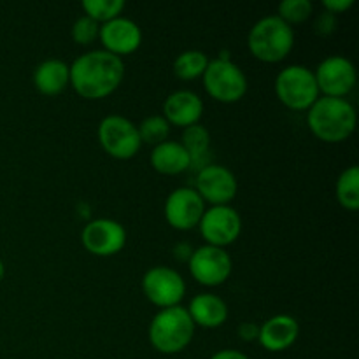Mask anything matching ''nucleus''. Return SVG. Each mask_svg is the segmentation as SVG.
I'll return each mask as SVG.
<instances>
[{
	"label": "nucleus",
	"instance_id": "cd10ccee",
	"mask_svg": "<svg viewBox=\"0 0 359 359\" xmlns=\"http://www.w3.org/2000/svg\"><path fill=\"white\" fill-rule=\"evenodd\" d=\"M337 27H339V16L328 13V11H323L314 21V32L319 37H330L332 34H335Z\"/></svg>",
	"mask_w": 359,
	"mask_h": 359
},
{
	"label": "nucleus",
	"instance_id": "b1692460",
	"mask_svg": "<svg viewBox=\"0 0 359 359\" xmlns=\"http://www.w3.org/2000/svg\"><path fill=\"white\" fill-rule=\"evenodd\" d=\"M125 7V0H84L83 2L84 16L91 18L100 25L123 16Z\"/></svg>",
	"mask_w": 359,
	"mask_h": 359
},
{
	"label": "nucleus",
	"instance_id": "f3484780",
	"mask_svg": "<svg viewBox=\"0 0 359 359\" xmlns=\"http://www.w3.org/2000/svg\"><path fill=\"white\" fill-rule=\"evenodd\" d=\"M300 335V325L293 316L277 314L259 325L258 342L269 353H283L294 346Z\"/></svg>",
	"mask_w": 359,
	"mask_h": 359
},
{
	"label": "nucleus",
	"instance_id": "c85d7f7f",
	"mask_svg": "<svg viewBox=\"0 0 359 359\" xmlns=\"http://www.w3.org/2000/svg\"><path fill=\"white\" fill-rule=\"evenodd\" d=\"M323 7H325V11H328V13L339 16V14H344L347 13V11L353 9L354 0H325V2H323Z\"/></svg>",
	"mask_w": 359,
	"mask_h": 359
},
{
	"label": "nucleus",
	"instance_id": "f257e3e1",
	"mask_svg": "<svg viewBox=\"0 0 359 359\" xmlns=\"http://www.w3.org/2000/svg\"><path fill=\"white\" fill-rule=\"evenodd\" d=\"M125 79V63L121 58L95 49L76 58L70 65V86L81 98L102 100L114 93Z\"/></svg>",
	"mask_w": 359,
	"mask_h": 359
},
{
	"label": "nucleus",
	"instance_id": "f03ea898",
	"mask_svg": "<svg viewBox=\"0 0 359 359\" xmlns=\"http://www.w3.org/2000/svg\"><path fill=\"white\" fill-rule=\"evenodd\" d=\"M312 135L326 144H340L356 130V109L347 98L319 97L307 111Z\"/></svg>",
	"mask_w": 359,
	"mask_h": 359
},
{
	"label": "nucleus",
	"instance_id": "1a4fd4ad",
	"mask_svg": "<svg viewBox=\"0 0 359 359\" xmlns=\"http://www.w3.org/2000/svg\"><path fill=\"white\" fill-rule=\"evenodd\" d=\"M142 293L160 311L177 307L186 294V283L177 270L156 265L144 273Z\"/></svg>",
	"mask_w": 359,
	"mask_h": 359
},
{
	"label": "nucleus",
	"instance_id": "9d476101",
	"mask_svg": "<svg viewBox=\"0 0 359 359\" xmlns=\"http://www.w3.org/2000/svg\"><path fill=\"white\" fill-rule=\"evenodd\" d=\"M314 76L323 97L346 98L358 83L356 67L342 55L326 56L314 70Z\"/></svg>",
	"mask_w": 359,
	"mask_h": 359
},
{
	"label": "nucleus",
	"instance_id": "4468645a",
	"mask_svg": "<svg viewBox=\"0 0 359 359\" xmlns=\"http://www.w3.org/2000/svg\"><path fill=\"white\" fill-rule=\"evenodd\" d=\"M165 219L174 230L189 231L198 226L203 212H205V202L200 198L195 188H182L174 189L165 200Z\"/></svg>",
	"mask_w": 359,
	"mask_h": 359
},
{
	"label": "nucleus",
	"instance_id": "dca6fc26",
	"mask_svg": "<svg viewBox=\"0 0 359 359\" xmlns=\"http://www.w3.org/2000/svg\"><path fill=\"white\" fill-rule=\"evenodd\" d=\"M163 116L170 126L188 128L198 125L203 116V100L191 90H177L163 102Z\"/></svg>",
	"mask_w": 359,
	"mask_h": 359
},
{
	"label": "nucleus",
	"instance_id": "393cba45",
	"mask_svg": "<svg viewBox=\"0 0 359 359\" xmlns=\"http://www.w3.org/2000/svg\"><path fill=\"white\" fill-rule=\"evenodd\" d=\"M137 130H139L140 142L149 144L153 147L168 140V135H170V125H168V121L161 114H154L142 119V123L137 126Z\"/></svg>",
	"mask_w": 359,
	"mask_h": 359
},
{
	"label": "nucleus",
	"instance_id": "7c9ffc66",
	"mask_svg": "<svg viewBox=\"0 0 359 359\" xmlns=\"http://www.w3.org/2000/svg\"><path fill=\"white\" fill-rule=\"evenodd\" d=\"M193 251H195V249H193L188 242H177V244L174 245V258L177 259V262L188 263Z\"/></svg>",
	"mask_w": 359,
	"mask_h": 359
},
{
	"label": "nucleus",
	"instance_id": "4be33fe9",
	"mask_svg": "<svg viewBox=\"0 0 359 359\" xmlns=\"http://www.w3.org/2000/svg\"><path fill=\"white\" fill-rule=\"evenodd\" d=\"M209 62V56L203 51H200V49H188V51H182L174 60V74L181 81H195L203 76Z\"/></svg>",
	"mask_w": 359,
	"mask_h": 359
},
{
	"label": "nucleus",
	"instance_id": "a211bd4d",
	"mask_svg": "<svg viewBox=\"0 0 359 359\" xmlns=\"http://www.w3.org/2000/svg\"><path fill=\"white\" fill-rule=\"evenodd\" d=\"M193 325L205 330L219 328L228 319V305L221 297L214 293H200L189 302L186 309Z\"/></svg>",
	"mask_w": 359,
	"mask_h": 359
},
{
	"label": "nucleus",
	"instance_id": "2f4dec72",
	"mask_svg": "<svg viewBox=\"0 0 359 359\" xmlns=\"http://www.w3.org/2000/svg\"><path fill=\"white\" fill-rule=\"evenodd\" d=\"M210 359H251L248 354L241 353V351H235V349H223V351H217L216 354H212Z\"/></svg>",
	"mask_w": 359,
	"mask_h": 359
},
{
	"label": "nucleus",
	"instance_id": "6e6552de",
	"mask_svg": "<svg viewBox=\"0 0 359 359\" xmlns=\"http://www.w3.org/2000/svg\"><path fill=\"white\" fill-rule=\"evenodd\" d=\"M188 269L196 283L205 287H216L230 279L233 262L226 249L205 244L193 251Z\"/></svg>",
	"mask_w": 359,
	"mask_h": 359
},
{
	"label": "nucleus",
	"instance_id": "bb28decb",
	"mask_svg": "<svg viewBox=\"0 0 359 359\" xmlns=\"http://www.w3.org/2000/svg\"><path fill=\"white\" fill-rule=\"evenodd\" d=\"M72 41L79 46H88L95 42L100 34V23L88 16H79L72 25Z\"/></svg>",
	"mask_w": 359,
	"mask_h": 359
},
{
	"label": "nucleus",
	"instance_id": "2eb2a0df",
	"mask_svg": "<svg viewBox=\"0 0 359 359\" xmlns=\"http://www.w3.org/2000/svg\"><path fill=\"white\" fill-rule=\"evenodd\" d=\"M102 49L111 55L121 56L132 55L142 44V30L133 20L125 16H118L107 23L100 25L98 34Z\"/></svg>",
	"mask_w": 359,
	"mask_h": 359
},
{
	"label": "nucleus",
	"instance_id": "412c9836",
	"mask_svg": "<svg viewBox=\"0 0 359 359\" xmlns=\"http://www.w3.org/2000/svg\"><path fill=\"white\" fill-rule=\"evenodd\" d=\"M181 144L186 149V153L189 154V158H191V168L200 170V168L210 165V133L205 126L198 123V125L184 128Z\"/></svg>",
	"mask_w": 359,
	"mask_h": 359
},
{
	"label": "nucleus",
	"instance_id": "473e14b6",
	"mask_svg": "<svg viewBox=\"0 0 359 359\" xmlns=\"http://www.w3.org/2000/svg\"><path fill=\"white\" fill-rule=\"evenodd\" d=\"M4 277H6V265H4V262L0 259V283H2Z\"/></svg>",
	"mask_w": 359,
	"mask_h": 359
},
{
	"label": "nucleus",
	"instance_id": "9b49d317",
	"mask_svg": "<svg viewBox=\"0 0 359 359\" xmlns=\"http://www.w3.org/2000/svg\"><path fill=\"white\" fill-rule=\"evenodd\" d=\"M207 245L226 248L242 233V217L231 205H214L205 209L198 226Z\"/></svg>",
	"mask_w": 359,
	"mask_h": 359
},
{
	"label": "nucleus",
	"instance_id": "aec40b11",
	"mask_svg": "<svg viewBox=\"0 0 359 359\" xmlns=\"http://www.w3.org/2000/svg\"><path fill=\"white\" fill-rule=\"evenodd\" d=\"M151 167L161 175H179L191 168V158L181 142L165 140L151 151Z\"/></svg>",
	"mask_w": 359,
	"mask_h": 359
},
{
	"label": "nucleus",
	"instance_id": "f8f14e48",
	"mask_svg": "<svg viewBox=\"0 0 359 359\" xmlns=\"http://www.w3.org/2000/svg\"><path fill=\"white\" fill-rule=\"evenodd\" d=\"M83 248L90 255L109 258L121 252L126 245V230L121 223L109 217H98L84 224L81 231Z\"/></svg>",
	"mask_w": 359,
	"mask_h": 359
},
{
	"label": "nucleus",
	"instance_id": "423d86ee",
	"mask_svg": "<svg viewBox=\"0 0 359 359\" xmlns=\"http://www.w3.org/2000/svg\"><path fill=\"white\" fill-rule=\"evenodd\" d=\"M202 79L207 95L221 104H235L248 93V77L230 58L210 60Z\"/></svg>",
	"mask_w": 359,
	"mask_h": 359
},
{
	"label": "nucleus",
	"instance_id": "7ed1b4c3",
	"mask_svg": "<svg viewBox=\"0 0 359 359\" xmlns=\"http://www.w3.org/2000/svg\"><path fill=\"white\" fill-rule=\"evenodd\" d=\"M248 48L256 60L263 63H279L290 56L294 48L293 27L284 23L277 14L263 16L248 34Z\"/></svg>",
	"mask_w": 359,
	"mask_h": 359
},
{
	"label": "nucleus",
	"instance_id": "a878e982",
	"mask_svg": "<svg viewBox=\"0 0 359 359\" xmlns=\"http://www.w3.org/2000/svg\"><path fill=\"white\" fill-rule=\"evenodd\" d=\"M314 13V4L311 0H283L277 7V16L290 27L307 21Z\"/></svg>",
	"mask_w": 359,
	"mask_h": 359
},
{
	"label": "nucleus",
	"instance_id": "6ab92c4d",
	"mask_svg": "<svg viewBox=\"0 0 359 359\" xmlns=\"http://www.w3.org/2000/svg\"><path fill=\"white\" fill-rule=\"evenodd\" d=\"M70 84V65L60 58H48L34 70V86L46 97H56Z\"/></svg>",
	"mask_w": 359,
	"mask_h": 359
},
{
	"label": "nucleus",
	"instance_id": "ddd939ff",
	"mask_svg": "<svg viewBox=\"0 0 359 359\" xmlns=\"http://www.w3.org/2000/svg\"><path fill=\"white\" fill-rule=\"evenodd\" d=\"M195 191L210 205H230L238 191L237 177L224 165L210 163L196 172Z\"/></svg>",
	"mask_w": 359,
	"mask_h": 359
},
{
	"label": "nucleus",
	"instance_id": "c756f323",
	"mask_svg": "<svg viewBox=\"0 0 359 359\" xmlns=\"http://www.w3.org/2000/svg\"><path fill=\"white\" fill-rule=\"evenodd\" d=\"M238 337H241V340H244V342H255V340H258V335H259V325L258 323H242L241 326H238L237 330Z\"/></svg>",
	"mask_w": 359,
	"mask_h": 359
},
{
	"label": "nucleus",
	"instance_id": "0eeeda50",
	"mask_svg": "<svg viewBox=\"0 0 359 359\" xmlns=\"http://www.w3.org/2000/svg\"><path fill=\"white\" fill-rule=\"evenodd\" d=\"M98 142L114 160H132L142 147L139 130L128 118L119 114L105 116L98 125Z\"/></svg>",
	"mask_w": 359,
	"mask_h": 359
},
{
	"label": "nucleus",
	"instance_id": "39448f33",
	"mask_svg": "<svg viewBox=\"0 0 359 359\" xmlns=\"http://www.w3.org/2000/svg\"><path fill=\"white\" fill-rule=\"evenodd\" d=\"M276 95L284 107L291 111H309L321 97L314 70L304 65H287L277 74Z\"/></svg>",
	"mask_w": 359,
	"mask_h": 359
},
{
	"label": "nucleus",
	"instance_id": "5701e85b",
	"mask_svg": "<svg viewBox=\"0 0 359 359\" xmlns=\"http://www.w3.org/2000/svg\"><path fill=\"white\" fill-rule=\"evenodd\" d=\"M337 200L346 210L359 209V167L351 165L337 179Z\"/></svg>",
	"mask_w": 359,
	"mask_h": 359
},
{
	"label": "nucleus",
	"instance_id": "20e7f679",
	"mask_svg": "<svg viewBox=\"0 0 359 359\" xmlns=\"http://www.w3.org/2000/svg\"><path fill=\"white\" fill-rule=\"evenodd\" d=\"M195 328L188 311L181 305L161 309L149 323V342L158 353L179 354L191 344Z\"/></svg>",
	"mask_w": 359,
	"mask_h": 359
}]
</instances>
